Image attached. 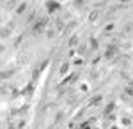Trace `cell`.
Instances as JSON below:
<instances>
[{"label": "cell", "mask_w": 133, "mask_h": 129, "mask_svg": "<svg viewBox=\"0 0 133 129\" xmlns=\"http://www.w3.org/2000/svg\"><path fill=\"white\" fill-rule=\"evenodd\" d=\"M114 110V104H110V106H107V110H105V115H108V113H112Z\"/></svg>", "instance_id": "obj_11"}, {"label": "cell", "mask_w": 133, "mask_h": 129, "mask_svg": "<svg viewBox=\"0 0 133 129\" xmlns=\"http://www.w3.org/2000/svg\"><path fill=\"white\" fill-rule=\"evenodd\" d=\"M99 103H101V96H98V97L92 99V104H99Z\"/></svg>", "instance_id": "obj_10"}, {"label": "cell", "mask_w": 133, "mask_h": 129, "mask_svg": "<svg viewBox=\"0 0 133 129\" xmlns=\"http://www.w3.org/2000/svg\"><path fill=\"white\" fill-rule=\"evenodd\" d=\"M76 42H78V39H76V37H71V41H69V46H75Z\"/></svg>", "instance_id": "obj_13"}, {"label": "cell", "mask_w": 133, "mask_h": 129, "mask_svg": "<svg viewBox=\"0 0 133 129\" xmlns=\"http://www.w3.org/2000/svg\"><path fill=\"white\" fill-rule=\"evenodd\" d=\"M126 94H128L130 97H133V85H130V87H126Z\"/></svg>", "instance_id": "obj_7"}, {"label": "cell", "mask_w": 133, "mask_h": 129, "mask_svg": "<svg viewBox=\"0 0 133 129\" xmlns=\"http://www.w3.org/2000/svg\"><path fill=\"white\" fill-rule=\"evenodd\" d=\"M115 51H117V48H115V46H108V48H107V51H105V57H107V59H112L114 55H115Z\"/></svg>", "instance_id": "obj_3"}, {"label": "cell", "mask_w": 133, "mask_h": 129, "mask_svg": "<svg viewBox=\"0 0 133 129\" xmlns=\"http://www.w3.org/2000/svg\"><path fill=\"white\" fill-rule=\"evenodd\" d=\"M46 35H48V39H51V37L55 35V30H48V32H46Z\"/></svg>", "instance_id": "obj_12"}, {"label": "cell", "mask_w": 133, "mask_h": 129, "mask_svg": "<svg viewBox=\"0 0 133 129\" xmlns=\"http://www.w3.org/2000/svg\"><path fill=\"white\" fill-rule=\"evenodd\" d=\"M23 11H27V2H25V4H20V5H18V9H16V12L21 14Z\"/></svg>", "instance_id": "obj_5"}, {"label": "cell", "mask_w": 133, "mask_h": 129, "mask_svg": "<svg viewBox=\"0 0 133 129\" xmlns=\"http://www.w3.org/2000/svg\"><path fill=\"white\" fill-rule=\"evenodd\" d=\"M121 2H130V0H121Z\"/></svg>", "instance_id": "obj_15"}, {"label": "cell", "mask_w": 133, "mask_h": 129, "mask_svg": "<svg viewBox=\"0 0 133 129\" xmlns=\"http://www.w3.org/2000/svg\"><path fill=\"white\" fill-rule=\"evenodd\" d=\"M44 9L48 11L50 14H53V12H57V11L61 9V4H59L57 0H46V2H44Z\"/></svg>", "instance_id": "obj_2"}, {"label": "cell", "mask_w": 133, "mask_h": 129, "mask_svg": "<svg viewBox=\"0 0 133 129\" xmlns=\"http://www.w3.org/2000/svg\"><path fill=\"white\" fill-rule=\"evenodd\" d=\"M55 23H57V30L64 28V21H62V20H57V21H55Z\"/></svg>", "instance_id": "obj_9"}, {"label": "cell", "mask_w": 133, "mask_h": 129, "mask_svg": "<svg viewBox=\"0 0 133 129\" xmlns=\"http://www.w3.org/2000/svg\"><path fill=\"white\" fill-rule=\"evenodd\" d=\"M123 124H124V126H130V124H131V120H130V119H123Z\"/></svg>", "instance_id": "obj_14"}, {"label": "cell", "mask_w": 133, "mask_h": 129, "mask_svg": "<svg viewBox=\"0 0 133 129\" xmlns=\"http://www.w3.org/2000/svg\"><path fill=\"white\" fill-rule=\"evenodd\" d=\"M98 18V11H94V12H91V16H89V21H94Z\"/></svg>", "instance_id": "obj_8"}, {"label": "cell", "mask_w": 133, "mask_h": 129, "mask_svg": "<svg viewBox=\"0 0 133 129\" xmlns=\"http://www.w3.org/2000/svg\"><path fill=\"white\" fill-rule=\"evenodd\" d=\"M32 92H34V80H32L30 83L23 89V94H27V96H32Z\"/></svg>", "instance_id": "obj_4"}, {"label": "cell", "mask_w": 133, "mask_h": 129, "mask_svg": "<svg viewBox=\"0 0 133 129\" xmlns=\"http://www.w3.org/2000/svg\"><path fill=\"white\" fill-rule=\"evenodd\" d=\"M46 27H48V18H46V16H43V18H37V20L34 21L32 30H34V34H43Z\"/></svg>", "instance_id": "obj_1"}, {"label": "cell", "mask_w": 133, "mask_h": 129, "mask_svg": "<svg viewBox=\"0 0 133 129\" xmlns=\"http://www.w3.org/2000/svg\"><path fill=\"white\" fill-rule=\"evenodd\" d=\"M68 69H69V64L66 62V64H62V67H61V74H66L68 73Z\"/></svg>", "instance_id": "obj_6"}]
</instances>
